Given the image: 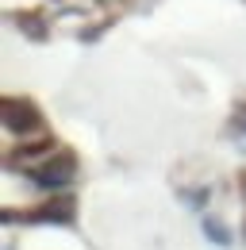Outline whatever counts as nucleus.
Wrapping results in <instances>:
<instances>
[{"label": "nucleus", "mask_w": 246, "mask_h": 250, "mask_svg": "<svg viewBox=\"0 0 246 250\" xmlns=\"http://www.w3.org/2000/svg\"><path fill=\"white\" fill-rule=\"evenodd\" d=\"M0 120H4L8 131L23 135V131H31V127H39V112L31 108L27 100H4V104H0Z\"/></svg>", "instance_id": "f257e3e1"}, {"label": "nucleus", "mask_w": 246, "mask_h": 250, "mask_svg": "<svg viewBox=\"0 0 246 250\" xmlns=\"http://www.w3.org/2000/svg\"><path fill=\"white\" fill-rule=\"evenodd\" d=\"M69 177H73V158H54L50 166H42V169L35 173V181H39V185H46V188L65 185Z\"/></svg>", "instance_id": "f03ea898"}]
</instances>
